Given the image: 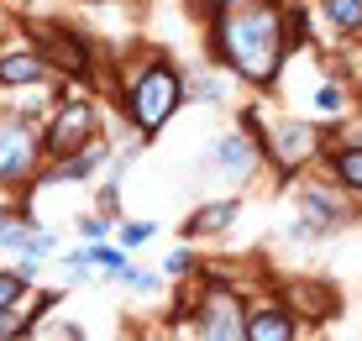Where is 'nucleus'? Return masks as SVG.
Listing matches in <instances>:
<instances>
[{
  "label": "nucleus",
  "mask_w": 362,
  "mask_h": 341,
  "mask_svg": "<svg viewBox=\"0 0 362 341\" xmlns=\"http://www.w3.org/2000/svg\"><path fill=\"white\" fill-rule=\"evenodd\" d=\"M210 58L226 63V74H236L252 90H268L279 79L284 58H289V42H284V11L268 6V0H252L242 11H216L210 16Z\"/></svg>",
  "instance_id": "obj_1"
},
{
  "label": "nucleus",
  "mask_w": 362,
  "mask_h": 341,
  "mask_svg": "<svg viewBox=\"0 0 362 341\" xmlns=\"http://www.w3.org/2000/svg\"><path fill=\"white\" fill-rule=\"evenodd\" d=\"M179 105H189V74L173 69V58L153 53L127 74V121H132L136 137L153 142V137L179 116Z\"/></svg>",
  "instance_id": "obj_2"
},
{
  "label": "nucleus",
  "mask_w": 362,
  "mask_h": 341,
  "mask_svg": "<svg viewBox=\"0 0 362 341\" xmlns=\"http://www.w3.org/2000/svg\"><path fill=\"white\" fill-rule=\"evenodd\" d=\"M21 32L32 37V47L42 53V63L53 74H64V79H90V69H95V42L90 37L58 27V21H37V16L21 21Z\"/></svg>",
  "instance_id": "obj_3"
},
{
  "label": "nucleus",
  "mask_w": 362,
  "mask_h": 341,
  "mask_svg": "<svg viewBox=\"0 0 362 341\" xmlns=\"http://www.w3.org/2000/svg\"><path fill=\"white\" fill-rule=\"evenodd\" d=\"M95 126H100L95 100H64V105L47 116V126H42V153L53 163L58 158H74L79 147L95 142Z\"/></svg>",
  "instance_id": "obj_4"
},
{
  "label": "nucleus",
  "mask_w": 362,
  "mask_h": 341,
  "mask_svg": "<svg viewBox=\"0 0 362 341\" xmlns=\"http://www.w3.org/2000/svg\"><path fill=\"white\" fill-rule=\"evenodd\" d=\"M194 336H210V341H247V305L231 284H210L194 305Z\"/></svg>",
  "instance_id": "obj_5"
},
{
  "label": "nucleus",
  "mask_w": 362,
  "mask_h": 341,
  "mask_svg": "<svg viewBox=\"0 0 362 341\" xmlns=\"http://www.w3.org/2000/svg\"><path fill=\"white\" fill-rule=\"evenodd\" d=\"M257 147H263V158L284 173V179H294V173L320 153V132L305 126V121H273L268 132H257Z\"/></svg>",
  "instance_id": "obj_6"
},
{
  "label": "nucleus",
  "mask_w": 362,
  "mask_h": 341,
  "mask_svg": "<svg viewBox=\"0 0 362 341\" xmlns=\"http://www.w3.org/2000/svg\"><path fill=\"white\" fill-rule=\"evenodd\" d=\"M37 158H42V137L32 132L27 116H0V189L27 184Z\"/></svg>",
  "instance_id": "obj_7"
},
{
  "label": "nucleus",
  "mask_w": 362,
  "mask_h": 341,
  "mask_svg": "<svg viewBox=\"0 0 362 341\" xmlns=\"http://www.w3.org/2000/svg\"><path fill=\"white\" fill-rule=\"evenodd\" d=\"M299 210L305 216L294 221V236H320V231H341L352 221V200L341 195V184H305L299 189Z\"/></svg>",
  "instance_id": "obj_8"
},
{
  "label": "nucleus",
  "mask_w": 362,
  "mask_h": 341,
  "mask_svg": "<svg viewBox=\"0 0 362 341\" xmlns=\"http://www.w3.org/2000/svg\"><path fill=\"white\" fill-rule=\"evenodd\" d=\"M257 168V137L252 132H226L216 137V142L205 147V158H199V173H226L231 184L252 179Z\"/></svg>",
  "instance_id": "obj_9"
},
{
  "label": "nucleus",
  "mask_w": 362,
  "mask_h": 341,
  "mask_svg": "<svg viewBox=\"0 0 362 341\" xmlns=\"http://www.w3.org/2000/svg\"><path fill=\"white\" fill-rule=\"evenodd\" d=\"M0 252H16L21 262H42L58 252V236L27 221V210H0Z\"/></svg>",
  "instance_id": "obj_10"
},
{
  "label": "nucleus",
  "mask_w": 362,
  "mask_h": 341,
  "mask_svg": "<svg viewBox=\"0 0 362 341\" xmlns=\"http://www.w3.org/2000/svg\"><path fill=\"white\" fill-rule=\"evenodd\" d=\"M299 331V315L284 299H263V305H247V341H289Z\"/></svg>",
  "instance_id": "obj_11"
},
{
  "label": "nucleus",
  "mask_w": 362,
  "mask_h": 341,
  "mask_svg": "<svg viewBox=\"0 0 362 341\" xmlns=\"http://www.w3.org/2000/svg\"><path fill=\"white\" fill-rule=\"evenodd\" d=\"M105 163H110V147H105V142H90V147H79L74 158H58L53 168L42 173V184H79V179H95Z\"/></svg>",
  "instance_id": "obj_12"
},
{
  "label": "nucleus",
  "mask_w": 362,
  "mask_h": 341,
  "mask_svg": "<svg viewBox=\"0 0 362 341\" xmlns=\"http://www.w3.org/2000/svg\"><path fill=\"white\" fill-rule=\"evenodd\" d=\"M32 84H47V63L37 47H21V53L0 58V90H32Z\"/></svg>",
  "instance_id": "obj_13"
},
{
  "label": "nucleus",
  "mask_w": 362,
  "mask_h": 341,
  "mask_svg": "<svg viewBox=\"0 0 362 341\" xmlns=\"http://www.w3.org/2000/svg\"><path fill=\"white\" fill-rule=\"evenodd\" d=\"M236 210H242V200H210V205H199L189 221H184V231L189 236H221L236 226Z\"/></svg>",
  "instance_id": "obj_14"
},
{
  "label": "nucleus",
  "mask_w": 362,
  "mask_h": 341,
  "mask_svg": "<svg viewBox=\"0 0 362 341\" xmlns=\"http://www.w3.org/2000/svg\"><path fill=\"white\" fill-rule=\"evenodd\" d=\"M331 179L346 189V195H362V142H341L331 147Z\"/></svg>",
  "instance_id": "obj_15"
},
{
  "label": "nucleus",
  "mask_w": 362,
  "mask_h": 341,
  "mask_svg": "<svg viewBox=\"0 0 362 341\" xmlns=\"http://www.w3.org/2000/svg\"><path fill=\"white\" fill-rule=\"evenodd\" d=\"M320 16L341 37H357L362 32V0H320Z\"/></svg>",
  "instance_id": "obj_16"
},
{
  "label": "nucleus",
  "mask_w": 362,
  "mask_h": 341,
  "mask_svg": "<svg viewBox=\"0 0 362 341\" xmlns=\"http://www.w3.org/2000/svg\"><path fill=\"white\" fill-rule=\"evenodd\" d=\"M279 11H284V42H289V53H299L310 42V11L299 0H279Z\"/></svg>",
  "instance_id": "obj_17"
},
{
  "label": "nucleus",
  "mask_w": 362,
  "mask_h": 341,
  "mask_svg": "<svg viewBox=\"0 0 362 341\" xmlns=\"http://www.w3.org/2000/svg\"><path fill=\"white\" fill-rule=\"evenodd\" d=\"M226 95H231L226 74H194L189 79V100H226Z\"/></svg>",
  "instance_id": "obj_18"
},
{
  "label": "nucleus",
  "mask_w": 362,
  "mask_h": 341,
  "mask_svg": "<svg viewBox=\"0 0 362 341\" xmlns=\"http://www.w3.org/2000/svg\"><path fill=\"white\" fill-rule=\"evenodd\" d=\"M21 294H27V273L0 268V310H16V305H21Z\"/></svg>",
  "instance_id": "obj_19"
},
{
  "label": "nucleus",
  "mask_w": 362,
  "mask_h": 341,
  "mask_svg": "<svg viewBox=\"0 0 362 341\" xmlns=\"http://www.w3.org/2000/svg\"><path fill=\"white\" fill-rule=\"evenodd\" d=\"M163 273H168V279H189V273H194V252L189 247H173L163 258Z\"/></svg>",
  "instance_id": "obj_20"
},
{
  "label": "nucleus",
  "mask_w": 362,
  "mask_h": 341,
  "mask_svg": "<svg viewBox=\"0 0 362 341\" xmlns=\"http://www.w3.org/2000/svg\"><path fill=\"white\" fill-rule=\"evenodd\" d=\"M346 105V90H341V84H320V90H315V110H341Z\"/></svg>",
  "instance_id": "obj_21"
},
{
  "label": "nucleus",
  "mask_w": 362,
  "mask_h": 341,
  "mask_svg": "<svg viewBox=\"0 0 362 341\" xmlns=\"http://www.w3.org/2000/svg\"><path fill=\"white\" fill-rule=\"evenodd\" d=\"M121 279H127V289H142V294L158 289V273H142V268H121Z\"/></svg>",
  "instance_id": "obj_22"
},
{
  "label": "nucleus",
  "mask_w": 362,
  "mask_h": 341,
  "mask_svg": "<svg viewBox=\"0 0 362 341\" xmlns=\"http://www.w3.org/2000/svg\"><path fill=\"white\" fill-rule=\"evenodd\" d=\"M147 236H153V221H127V226H121V242H127V247L147 242Z\"/></svg>",
  "instance_id": "obj_23"
},
{
  "label": "nucleus",
  "mask_w": 362,
  "mask_h": 341,
  "mask_svg": "<svg viewBox=\"0 0 362 341\" xmlns=\"http://www.w3.org/2000/svg\"><path fill=\"white\" fill-rule=\"evenodd\" d=\"M105 226H110V216H84V221H79V236H84V242H100V236H105Z\"/></svg>",
  "instance_id": "obj_24"
},
{
  "label": "nucleus",
  "mask_w": 362,
  "mask_h": 341,
  "mask_svg": "<svg viewBox=\"0 0 362 341\" xmlns=\"http://www.w3.org/2000/svg\"><path fill=\"white\" fill-rule=\"evenodd\" d=\"M27 331V315H16V310H0V336H21Z\"/></svg>",
  "instance_id": "obj_25"
},
{
  "label": "nucleus",
  "mask_w": 362,
  "mask_h": 341,
  "mask_svg": "<svg viewBox=\"0 0 362 341\" xmlns=\"http://www.w3.org/2000/svg\"><path fill=\"white\" fill-rule=\"evenodd\" d=\"M53 336H69V341H79L84 331H79V325H74V320H58V325H53Z\"/></svg>",
  "instance_id": "obj_26"
}]
</instances>
